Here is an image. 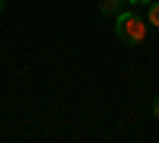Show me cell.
<instances>
[{
	"instance_id": "3",
	"label": "cell",
	"mask_w": 159,
	"mask_h": 143,
	"mask_svg": "<svg viewBox=\"0 0 159 143\" xmlns=\"http://www.w3.org/2000/svg\"><path fill=\"white\" fill-rule=\"evenodd\" d=\"M147 22H150V25H156V29H159V0H153V3H150V13H147Z\"/></svg>"
},
{
	"instance_id": "4",
	"label": "cell",
	"mask_w": 159,
	"mask_h": 143,
	"mask_svg": "<svg viewBox=\"0 0 159 143\" xmlns=\"http://www.w3.org/2000/svg\"><path fill=\"white\" fill-rule=\"evenodd\" d=\"M127 3H134V7H150L153 0H127Z\"/></svg>"
},
{
	"instance_id": "6",
	"label": "cell",
	"mask_w": 159,
	"mask_h": 143,
	"mask_svg": "<svg viewBox=\"0 0 159 143\" xmlns=\"http://www.w3.org/2000/svg\"><path fill=\"white\" fill-rule=\"evenodd\" d=\"M3 10H7V0H0V13H3Z\"/></svg>"
},
{
	"instance_id": "5",
	"label": "cell",
	"mask_w": 159,
	"mask_h": 143,
	"mask_svg": "<svg viewBox=\"0 0 159 143\" xmlns=\"http://www.w3.org/2000/svg\"><path fill=\"white\" fill-rule=\"evenodd\" d=\"M153 114H156V121H159V96L153 99Z\"/></svg>"
},
{
	"instance_id": "2",
	"label": "cell",
	"mask_w": 159,
	"mask_h": 143,
	"mask_svg": "<svg viewBox=\"0 0 159 143\" xmlns=\"http://www.w3.org/2000/svg\"><path fill=\"white\" fill-rule=\"evenodd\" d=\"M124 3H127V0H102V3H99V13H102V16H108V19H115L118 13L124 10Z\"/></svg>"
},
{
	"instance_id": "1",
	"label": "cell",
	"mask_w": 159,
	"mask_h": 143,
	"mask_svg": "<svg viewBox=\"0 0 159 143\" xmlns=\"http://www.w3.org/2000/svg\"><path fill=\"white\" fill-rule=\"evenodd\" d=\"M115 35L121 38L124 45H140L147 38V19L137 16L134 10H121L115 16Z\"/></svg>"
}]
</instances>
